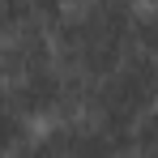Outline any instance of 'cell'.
Returning a JSON list of instances; mask_svg holds the SVG:
<instances>
[{
    "label": "cell",
    "mask_w": 158,
    "mask_h": 158,
    "mask_svg": "<svg viewBox=\"0 0 158 158\" xmlns=\"http://www.w3.org/2000/svg\"><path fill=\"white\" fill-rule=\"evenodd\" d=\"M56 64L98 81L132 52V0H73L47 22Z\"/></svg>",
    "instance_id": "obj_1"
},
{
    "label": "cell",
    "mask_w": 158,
    "mask_h": 158,
    "mask_svg": "<svg viewBox=\"0 0 158 158\" xmlns=\"http://www.w3.org/2000/svg\"><path fill=\"white\" fill-rule=\"evenodd\" d=\"M158 103V56L132 47L111 73L90 81L81 115H90L115 141V154L132 150V124Z\"/></svg>",
    "instance_id": "obj_2"
},
{
    "label": "cell",
    "mask_w": 158,
    "mask_h": 158,
    "mask_svg": "<svg viewBox=\"0 0 158 158\" xmlns=\"http://www.w3.org/2000/svg\"><path fill=\"white\" fill-rule=\"evenodd\" d=\"M52 64H56V47H52V30L43 17H26L0 39V77L4 81L34 77Z\"/></svg>",
    "instance_id": "obj_3"
},
{
    "label": "cell",
    "mask_w": 158,
    "mask_h": 158,
    "mask_svg": "<svg viewBox=\"0 0 158 158\" xmlns=\"http://www.w3.org/2000/svg\"><path fill=\"white\" fill-rule=\"evenodd\" d=\"M30 128H34V124H30L26 115L9 103V94L0 90V154L26 150V145H30Z\"/></svg>",
    "instance_id": "obj_4"
},
{
    "label": "cell",
    "mask_w": 158,
    "mask_h": 158,
    "mask_svg": "<svg viewBox=\"0 0 158 158\" xmlns=\"http://www.w3.org/2000/svg\"><path fill=\"white\" fill-rule=\"evenodd\" d=\"M132 47L158 56V0L132 4Z\"/></svg>",
    "instance_id": "obj_5"
},
{
    "label": "cell",
    "mask_w": 158,
    "mask_h": 158,
    "mask_svg": "<svg viewBox=\"0 0 158 158\" xmlns=\"http://www.w3.org/2000/svg\"><path fill=\"white\" fill-rule=\"evenodd\" d=\"M132 150L137 154H158V103L132 124Z\"/></svg>",
    "instance_id": "obj_6"
},
{
    "label": "cell",
    "mask_w": 158,
    "mask_h": 158,
    "mask_svg": "<svg viewBox=\"0 0 158 158\" xmlns=\"http://www.w3.org/2000/svg\"><path fill=\"white\" fill-rule=\"evenodd\" d=\"M26 17H34L26 0H0V39L17 26V22H26Z\"/></svg>",
    "instance_id": "obj_7"
},
{
    "label": "cell",
    "mask_w": 158,
    "mask_h": 158,
    "mask_svg": "<svg viewBox=\"0 0 158 158\" xmlns=\"http://www.w3.org/2000/svg\"><path fill=\"white\" fill-rule=\"evenodd\" d=\"M26 4H30V13H34V17L52 22V17H60V13H64L73 0H26Z\"/></svg>",
    "instance_id": "obj_8"
},
{
    "label": "cell",
    "mask_w": 158,
    "mask_h": 158,
    "mask_svg": "<svg viewBox=\"0 0 158 158\" xmlns=\"http://www.w3.org/2000/svg\"><path fill=\"white\" fill-rule=\"evenodd\" d=\"M132 4H141V0H132Z\"/></svg>",
    "instance_id": "obj_9"
},
{
    "label": "cell",
    "mask_w": 158,
    "mask_h": 158,
    "mask_svg": "<svg viewBox=\"0 0 158 158\" xmlns=\"http://www.w3.org/2000/svg\"><path fill=\"white\" fill-rule=\"evenodd\" d=\"M0 81H4V77H0Z\"/></svg>",
    "instance_id": "obj_10"
}]
</instances>
